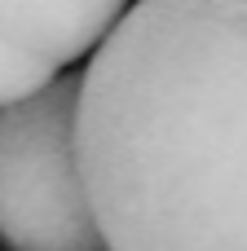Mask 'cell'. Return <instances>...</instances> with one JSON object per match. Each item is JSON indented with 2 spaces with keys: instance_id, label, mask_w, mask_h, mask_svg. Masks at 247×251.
Returning a JSON list of instances; mask_svg holds the SVG:
<instances>
[{
  "instance_id": "cell-1",
  "label": "cell",
  "mask_w": 247,
  "mask_h": 251,
  "mask_svg": "<svg viewBox=\"0 0 247 251\" xmlns=\"http://www.w3.org/2000/svg\"><path fill=\"white\" fill-rule=\"evenodd\" d=\"M75 172L106 251H247V0H133L75 88Z\"/></svg>"
},
{
  "instance_id": "cell-2",
  "label": "cell",
  "mask_w": 247,
  "mask_h": 251,
  "mask_svg": "<svg viewBox=\"0 0 247 251\" xmlns=\"http://www.w3.org/2000/svg\"><path fill=\"white\" fill-rule=\"evenodd\" d=\"M75 88L53 75L0 110V243L9 251H106L75 172Z\"/></svg>"
},
{
  "instance_id": "cell-3",
  "label": "cell",
  "mask_w": 247,
  "mask_h": 251,
  "mask_svg": "<svg viewBox=\"0 0 247 251\" xmlns=\"http://www.w3.org/2000/svg\"><path fill=\"white\" fill-rule=\"evenodd\" d=\"M133 0H0V44L53 71L88 57Z\"/></svg>"
},
{
  "instance_id": "cell-4",
  "label": "cell",
  "mask_w": 247,
  "mask_h": 251,
  "mask_svg": "<svg viewBox=\"0 0 247 251\" xmlns=\"http://www.w3.org/2000/svg\"><path fill=\"white\" fill-rule=\"evenodd\" d=\"M53 75H57V71H53L49 62L27 57V53L0 44V110L13 106V101H22V97H31V93H40Z\"/></svg>"
}]
</instances>
